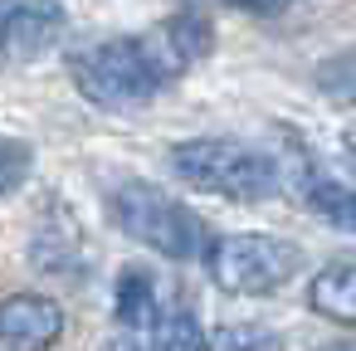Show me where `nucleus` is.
<instances>
[{
  "label": "nucleus",
  "instance_id": "1",
  "mask_svg": "<svg viewBox=\"0 0 356 351\" xmlns=\"http://www.w3.org/2000/svg\"><path fill=\"white\" fill-rule=\"evenodd\" d=\"M191 64L181 59V49L171 44V35L156 25L147 35H132V40H103V44H88L74 54L69 74H74V88L93 103V108H108V113H132V108H147L171 79H181Z\"/></svg>",
  "mask_w": 356,
  "mask_h": 351
},
{
  "label": "nucleus",
  "instance_id": "2",
  "mask_svg": "<svg viewBox=\"0 0 356 351\" xmlns=\"http://www.w3.org/2000/svg\"><path fill=\"white\" fill-rule=\"evenodd\" d=\"M166 156H171V176L186 181L191 190H205V195L268 200L283 186V166L268 152L244 147L234 137H186Z\"/></svg>",
  "mask_w": 356,
  "mask_h": 351
},
{
  "label": "nucleus",
  "instance_id": "3",
  "mask_svg": "<svg viewBox=\"0 0 356 351\" xmlns=\"http://www.w3.org/2000/svg\"><path fill=\"white\" fill-rule=\"evenodd\" d=\"M108 205H113V220H118L137 244H147V249H156V254H166V259H176V263L205 259L210 225H205L191 205H181V200H171L166 190H156L152 181H122V186L108 195Z\"/></svg>",
  "mask_w": 356,
  "mask_h": 351
},
{
  "label": "nucleus",
  "instance_id": "4",
  "mask_svg": "<svg viewBox=\"0 0 356 351\" xmlns=\"http://www.w3.org/2000/svg\"><path fill=\"white\" fill-rule=\"evenodd\" d=\"M205 268L220 293L234 297H264L283 288L302 268V249L278 239V234H210L205 244Z\"/></svg>",
  "mask_w": 356,
  "mask_h": 351
},
{
  "label": "nucleus",
  "instance_id": "5",
  "mask_svg": "<svg viewBox=\"0 0 356 351\" xmlns=\"http://www.w3.org/2000/svg\"><path fill=\"white\" fill-rule=\"evenodd\" d=\"M69 30V15L59 0H10L0 10V59L10 64H30L40 54H49Z\"/></svg>",
  "mask_w": 356,
  "mask_h": 351
},
{
  "label": "nucleus",
  "instance_id": "6",
  "mask_svg": "<svg viewBox=\"0 0 356 351\" xmlns=\"http://www.w3.org/2000/svg\"><path fill=\"white\" fill-rule=\"evenodd\" d=\"M64 336V307L44 293L0 297V346L10 351H49Z\"/></svg>",
  "mask_w": 356,
  "mask_h": 351
},
{
  "label": "nucleus",
  "instance_id": "7",
  "mask_svg": "<svg viewBox=\"0 0 356 351\" xmlns=\"http://www.w3.org/2000/svg\"><path fill=\"white\" fill-rule=\"evenodd\" d=\"M113 312H118V322H122L127 332H152V322H156V312H161L152 268L127 263V268L118 273V288H113Z\"/></svg>",
  "mask_w": 356,
  "mask_h": 351
},
{
  "label": "nucleus",
  "instance_id": "8",
  "mask_svg": "<svg viewBox=\"0 0 356 351\" xmlns=\"http://www.w3.org/2000/svg\"><path fill=\"white\" fill-rule=\"evenodd\" d=\"M307 302H312V312H322L327 322L351 327V322H356V273H351V263H346V259L327 263V268L312 278Z\"/></svg>",
  "mask_w": 356,
  "mask_h": 351
},
{
  "label": "nucleus",
  "instance_id": "9",
  "mask_svg": "<svg viewBox=\"0 0 356 351\" xmlns=\"http://www.w3.org/2000/svg\"><path fill=\"white\" fill-rule=\"evenodd\" d=\"M298 190H302V200H307L312 215H322V220L337 225L341 234L351 229V190H346L341 181H332V176H322V171H307V176L298 181Z\"/></svg>",
  "mask_w": 356,
  "mask_h": 351
},
{
  "label": "nucleus",
  "instance_id": "10",
  "mask_svg": "<svg viewBox=\"0 0 356 351\" xmlns=\"http://www.w3.org/2000/svg\"><path fill=\"white\" fill-rule=\"evenodd\" d=\"M152 336H156V351H210L205 327H200L195 312H186V307H166V312H156Z\"/></svg>",
  "mask_w": 356,
  "mask_h": 351
},
{
  "label": "nucleus",
  "instance_id": "11",
  "mask_svg": "<svg viewBox=\"0 0 356 351\" xmlns=\"http://www.w3.org/2000/svg\"><path fill=\"white\" fill-rule=\"evenodd\" d=\"M161 30L171 35V44L181 49V59H186V64H195V59H205V54H210V20H200L195 10L171 15Z\"/></svg>",
  "mask_w": 356,
  "mask_h": 351
},
{
  "label": "nucleus",
  "instance_id": "12",
  "mask_svg": "<svg viewBox=\"0 0 356 351\" xmlns=\"http://www.w3.org/2000/svg\"><path fill=\"white\" fill-rule=\"evenodd\" d=\"M210 351H278V332L264 322H229L210 336Z\"/></svg>",
  "mask_w": 356,
  "mask_h": 351
},
{
  "label": "nucleus",
  "instance_id": "13",
  "mask_svg": "<svg viewBox=\"0 0 356 351\" xmlns=\"http://www.w3.org/2000/svg\"><path fill=\"white\" fill-rule=\"evenodd\" d=\"M30 166H35V152L30 142H10V137H0V195H10L30 181Z\"/></svg>",
  "mask_w": 356,
  "mask_h": 351
},
{
  "label": "nucleus",
  "instance_id": "14",
  "mask_svg": "<svg viewBox=\"0 0 356 351\" xmlns=\"http://www.w3.org/2000/svg\"><path fill=\"white\" fill-rule=\"evenodd\" d=\"M234 10H249V15H278V10H288L293 0H229Z\"/></svg>",
  "mask_w": 356,
  "mask_h": 351
},
{
  "label": "nucleus",
  "instance_id": "15",
  "mask_svg": "<svg viewBox=\"0 0 356 351\" xmlns=\"http://www.w3.org/2000/svg\"><path fill=\"white\" fill-rule=\"evenodd\" d=\"M322 351H351V341H332V346H322Z\"/></svg>",
  "mask_w": 356,
  "mask_h": 351
},
{
  "label": "nucleus",
  "instance_id": "16",
  "mask_svg": "<svg viewBox=\"0 0 356 351\" xmlns=\"http://www.w3.org/2000/svg\"><path fill=\"white\" fill-rule=\"evenodd\" d=\"M127 351H132V346H127Z\"/></svg>",
  "mask_w": 356,
  "mask_h": 351
}]
</instances>
